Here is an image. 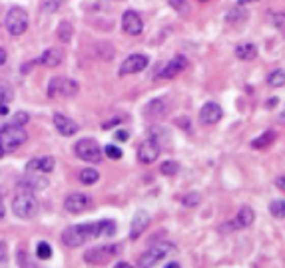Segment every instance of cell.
Here are the masks:
<instances>
[{"label":"cell","instance_id":"obj_48","mask_svg":"<svg viewBox=\"0 0 285 268\" xmlns=\"http://www.w3.org/2000/svg\"><path fill=\"white\" fill-rule=\"evenodd\" d=\"M249 2H255V0H238V6H245V4H249Z\"/></svg>","mask_w":285,"mask_h":268},{"label":"cell","instance_id":"obj_17","mask_svg":"<svg viewBox=\"0 0 285 268\" xmlns=\"http://www.w3.org/2000/svg\"><path fill=\"white\" fill-rule=\"evenodd\" d=\"M56 167L54 157H36L32 161H28L26 165V173H42V175H50Z\"/></svg>","mask_w":285,"mask_h":268},{"label":"cell","instance_id":"obj_39","mask_svg":"<svg viewBox=\"0 0 285 268\" xmlns=\"http://www.w3.org/2000/svg\"><path fill=\"white\" fill-rule=\"evenodd\" d=\"M273 26L279 30V32H285V12H279L273 16Z\"/></svg>","mask_w":285,"mask_h":268},{"label":"cell","instance_id":"obj_25","mask_svg":"<svg viewBox=\"0 0 285 268\" xmlns=\"http://www.w3.org/2000/svg\"><path fill=\"white\" fill-rule=\"evenodd\" d=\"M245 18H247V12L243 10V6H236V8L227 10V14H225V22H230V24L243 22Z\"/></svg>","mask_w":285,"mask_h":268},{"label":"cell","instance_id":"obj_46","mask_svg":"<svg viewBox=\"0 0 285 268\" xmlns=\"http://www.w3.org/2000/svg\"><path fill=\"white\" fill-rule=\"evenodd\" d=\"M114 268H134V266H132V264H128V262H118Z\"/></svg>","mask_w":285,"mask_h":268},{"label":"cell","instance_id":"obj_8","mask_svg":"<svg viewBox=\"0 0 285 268\" xmlns=\"http://www.w3.org/2000/svg\"><path fill=\"white\" fill-rule=\"evenodd\" d=\"M80 91V86L76 80L72 78H52L48 84V97H56V95H64V97H72Z\"/></svg>","mask_w":285,"mask_h":268},{"label":"cell","instance_id":"obj_27","mask_svg":"<svg viewBox=\"0 0 285 268\" xmlns=\"http://www.w3.org/2000/svg\"><path fill=\"white\" fill-rule=\"evenodd\" d=\"M269 215L273 219H285V201L283 199H273L269 203Z\"/></svg>","mask_w":285,"mask_h":268},{"label":"cell","instance_id":"obj_47","mask_svg":"<svg viewBox=\"0 0 285 268\" xmlns=\"http://www.w3.org/2000/svg\"><path fill=\"white\" fill-rule=\"evenodd\" d=\"M164 268H182V266H180L178 262H167V264H166Z\"/></svg>","mask_w":285,"mask_h":268},{"label":"cell","instance_id":"obj_31","mask_svg":"<svg viewBox=\"0 0 285 268\" xmlns=\"http://www.w3.org/2000/svg\"><path fill=\"white\" fill-rule=\"evenodd\" d=\"M200 203H202V195L197 191H190V193H186L182 197V205L184 207H197Z\"/></svg>","mask_w":285,"mask_h":268},{"label":"cell","instance_id":"obj_50","mask_svg":"<svg viewBox=\"0 0 285 268\" xmlns=\"http://www.w3.org/2000/svg\"><path fill=\"white\" fill-rule=\"evenodd\" d=\"M281 121H283V123H285V113H283V115H281Z\"/></svg>","mask_w":285,"mask_h":268},{"label":"cell","instance_id":"obj_15","mask_svg":"<svg viewBox=\"0 0 285 268\" xmlns=\"http://www.w3.org/2000/svg\"><path fill=\"white\" fill-rule=\"evenodd\" d=\"M223 117V112H221V106L215 104V102H208L202 106L200 110V121L204 125H215L219 119Z\"/></svg>","mask_w":285,"mask_h":268},{"label":"cell","instance_id":"obj_6","mask_svg":"<svg viewBox=\"0 0 285 268\" xmlns=\"http://www.w3.org/2000/svg\"><path fill=\"white\" fill-rule=\"evenodd\" d=\"M176 246L169 245V243H162V245H154L150 246L142 256L138 258V266L140 268H152L154 264H158L162 258H166L169 252H174Z\"/></svg>","mask_w":285,"mask_h":268},{"label":"cell","instance_id":"obj_33","mask_svg":"<svg viewBox=\"0 0 285 268\" xmlns=\"http://www.w3.org/2000/svg\"><path fill=\"white\" fill-rule=\"evenodd\" d=\"M36 256H38L40 260H48V258L52 256V246L48 245L46 241L38 243V246H36Z\"/></svg>","mask_w":285,"mask_h":268},{"label":"cell","instance_id":"obj_13","mask_svg":"<svg viewBox=\"0 0 285 268\" xmlns=\"http://www.w3.org/2000/svg\"><path fill=\"white\" fill-rule=\"evenodd\" d=\"M188 58L186 56H176V58H172L169 62H167L166 66L160 70V78H164V80H172V78H178L186 68H188Z\"/></svg>","mask_w":285,"mask_h":268},{"label":"cell","instance_id":"obj_1","mask_svg":"<svg viewBox=\"0 0 285 268\" xmlns=\"http://www.w3.org/2000/svg\"><path fill=\"white\" fill-rule=\"evenodd\" d=\"M116 232V224L114 221H100V223H86V224H72L68 228H64L62 232V243L68 248H78L84 243L98 239L102 234L112 237Z\"/></svg>","mask_w":285,"mask_h":268},{"label":"cell","instance_id":"obj_10","mask_svg":"<svg viewBox=\"0 0 285 268\" xmlns=\"http://www.w3.org/2000/svg\"><path fill=\"white\" fill-rule=\"evenodd\" d=\"M64 207L72 215H80V213H84L92 207V199L86 193H70L64 201Z\"/></svg>","mask_w":285,"mask_h":268},{"label":"cell","instance_id":"obj_35","mask_svg":"<svg viewBox=\"0 0 285 268\" xmlns=\"http://www.w3.org/2000/svg\"><path fill=\"white\" fill-rule=\"evenodd\" d=\"M104 153L108 155V159H114V161L122 159V155H124V153H122V149H120L118 145H112V143L104 147Z\"/></svg>","mask_w":285,"mask_h":268},{"label":"cell","instance_id":"obj_16","mask_svg":"<svg viewBox=\"0 0 285 268\" xmlns=\"http://www.w3.org/2000/svg\"><path fill=\"white\" fill-rule=\"evenodd\" d=\"M46 185H48V179H46V175H42V173H26V175L20 179V183H18L20 191H26V193L40 191V189H44Z\"/></svg>","mask_w":285,"mask_h":268},{"label":"cell","instance_id":"obj_32","mask_svg":"<svg viewBox=\"0 0 285 268\" xmlns=\"http://www.w3.org/2000/svg\"><path fill=\"white\" fill-rule=\"evenodd\" d=\"M178 171H180V165H178L176 161H164V163L160 165V173H162V175H167V177L178 175Z\"/></svg>","mask_w":285,"mask_h":268},{"label":"cell","instance_id":"obj_36","mask_svg":"<svg viewBox=\"0 0 285 268\" xmlns=\"http://www.w3.org/2000/svg\"><path fill=\"white\" fill-rule=\"evenodd\" d=\"M28 121H30V115L26 112L14 113V117H12V125H18V127H24Z\"/></svg>","mask_w":285,"mask_h":268},{"label":"cell","instance_id":"obj_51","mask_svg":"<svg viewBox=\"0 0 285 268\" xmlns=\"http://www.w3.org/2000/svg\"><path fill=\"white\" fill-rule=\"evenodd\" d=\"M2 155H4V151H2V147H0V157H2Z\"/></svg>","mask_w":285,"mask_h":268},{"label":"cell","instance_id":"obj_22","mask_svg":"<svg viewBox=\"0 0 285 268\" xmlns=\"http://www.w3.org/2000/svg\"><path fill=\"white\" fill-rule=\"evenodd\" d=\"M236 56H238L239 60L249 62V60L258 58V46L251 44V42H247V44H239L238 48H236Z\"/></svg>","mask_w":285,"mask_h":268},{"label":"cell","instance_id":"obj_24","mask_svg":"<svg viewBox=\"0 0 285 268\" xmlns=\"http://www.w3.org/2000/svg\"><path fill=\"white\" fill-rule=\"evenodd\" d=\"M56 36H58V40L60 42H64V44H68L72 40V36H74V26L70 22H60L58 24V28H56Z\"/></svg>","mask_w":285,"mask_h":268},{"label":"cell","instance_id":"obj_29","mask_svg":"<svg viewBox=\"0 0 285 268\" xmlns=\"http://www.w3.org/2000/svg\"><path fill=\"white\" fill-rule=\"evenodd\" d=\"M12 99H14V89L6 80L0 78V104H8Z\"/></svg>","mask_w":285,"mask_h":268},{"label":"cell","instance_id":"obj_49","mask_svg":"<svg viewBox=\"0 0 285 268\" xmlns=\"http://www.w3.org/2000/svg\"><path fill=\"white\" fill-rule=\"evenodd\" d=\"M126 137H128L126 131H118V139H126Z\"/></svg>","mask_w":285,"mask_h":268},{"label":"cell","instance_id":"obj_43","mask_svg":"<svg viewBox=\"0 0 285 268\" xmlns=\"http://www.w3.org/2000/svg\"><path fill=\"white\" fill-rule=\"evenodd\" d=\"M4 219V201H2V191H0V221Z\"/></svg>","mask_w":285,"mask_h":268},{"label":"cell","instance_id":"obj_34","mask_svg":"<svg viewBox=\"0 0 285 268\" xmlns=\"http://www.w3.org/2000/svg\"><path fill=\"white\" fill-rule=\"evenodd\" d=\"M169 6H172L178 14H188V12H190L188 0H169Z\"/></svg>","mask_w":285,"mask_h":268},{"label":"cell","instance_id":"obj_12","mask_svg":"<svg viewBox=\"0 0 285 268\" xmlns=\"http://www.w3.org/2000/svg\"><path fill=\"white\" fill-rule=\"evenodd\" d=\"M122 28L130 36H140L144 30V22L140 18V14L136 10H126L124 16H122Z\"/></svg>","mask_w":285,"mask_h":268},{"label":"cell","instance_id":"obj_3","mask_svg":"<svg viewBox=\"0 0 285 268\" xmlns=\"http://www.w3.org/2000/svg\"><path fill=\"white\" fill-rule=\"evenodd\" d=\"M38 209H40V203L32 193L22 191L12 199V213L18 219H34L38 215Z\"/></svg>","mask_w":285,"mask_h":268},{"label":"cell","instance_id":"obj_4","mask_svg":"<svg viewBox=\"0 0 285 268\" xmlns=\"http://www.w3.org/2000/svg\"><path fill=\"white\" fill-rule=\"evenodd\" d=\"M4 28L10 36H22L28 30V12L20 6L10 8L6 12V18H4Z\"/></svg>","mask_w":285,"mask_h":268},{"label":"cell","instance_id":"obj_52","mask_svg":"<svg viewBox=\"0 0 285 268\" xmlns=\"http://www.w3.org/2000/svg\"><path fill=\"white\" fill-rule=\"evenodd\" d=\"M200 2H208V0H200Z\"/></svg>","mask_w":285,"mask_h":268},{"label":"cell","instance_id":"obj_19","mask_svg":"<svg viewBox=\"0 0 285 268\" xmlns=\"http://www.w3.org/2000/svg\"><path fill=\"white\" fill-rule=\"evenodd\" d=\"M62 60H64V50L62 48H48L42 52L38 62L46 68H56L62 64Z\"/></svg>","mask_w":285,"mask_h":268},{"label":"cell","instance_id":"obj_7","mask_svg":"<svg viewBox=\"0 0 285 268\" xmlns=\"http://www.w3.org/2000/svg\"><path fill=\"white\" fill-rule=\"evenodd\" d=\"M74 153L80 157L82 161H88V163H100L102 161V149H100L98 141L92 139V137L80 139L74 145Z\"/></svg>","mask_w":285,"mask_h":268},{"label":"cell","instance_id":"obj_21","mask_svg":"<svg viewBox=\"0 0 285 268\" xmlns=\"http://www.w3.org/2000/svg\"><path fill=\"white\" fill-rule=\"evenodd\" d=\"M255 221V213H253V209L251 207H247V205H243L241 209L238 211V217H236V221H234V226L236 228H247V226H251Z\"/></svg>","mask_w":285,"mask_h":268},{"label":"cell","instance_id":"obj_45","mask_svg":"<svg viewBox=\"0 0 285 268\" xmlns=\"http://www.w3.org/2000/svg\"><path fill=\"white\" fill-rule=\"evenodd\" d=\"M0 115H8V104H0Z\"/></svg>","mask_w":285,"mask_h":268},{"label":"cell","instance_id":"obj_2","mask_svg":"<svg viewBox=\"0 0 285 268\" xmlns=\"http://www.w3.org/2000/svg\"><path fill=\"white\" fill-rule=\"evenodd\" d=\"M28 139V133L24 131V127L18 125H2L0 127V147L4 153H14L18 147H22Z\"/></svg>","mask_w":285,"mask_h":268},{"label":"cell","instance_id":"obj_44","mask_svg":"<svg viewBox=\"0 0 285 268\" xmlns=\"http://www.w3.org/2000/svg\"><path fill=\"white\" fill-rule=\"evenodd\" d=\"M277 102H279V99H277V97H273V99H267V104H265V106H267V108H275V106H277Z\"/></svg>","mask_w":285,"mask_h":268},{"label":"cell","instance_id":"obj_41","mask_svg":"<svg viewBox=\"0 0 285 268\" xmlns=\"http://www.w3.org/2000/svg\"><path fill=\"white\" fill-rule=\"evenodd\" d=\"M120 121H122V119H120V117H116V119H112V121H106V123H104V125H102V129H112V127H114V125H118Z\"/></svg>","mask_w":285,"mask_h":268},{"label":"cell","instance_id":"obj_5","mask_svg":"<svg viewBox=\"0 0 285 268\" xmlns=\"http://www.w3.org/2000/svg\"><path fill=\"white\" fill-rule=\"evenodd\" d=\"M120 252L118 245H102V246H94L90 250H86L84 254V260L90 264V266H104L108 264L116 254Z\"/></svg>","mask_w":285,"mask_h":268},{"label":"cell","instance_id":"obj_28","mask_svg":"<svg viewBox=\"0 0 285 268\" xmlns=\"http://www.w3.org/2000/svg\"><path fill=\"white\" fill-rule=\"evenodd\" d=\"M267 86L271 88H283L285 86V70H275L267 76Z\"/></svg>","mask_w":285,"mask_h":268},{"label":"cell","instance_id":"obj_37","mask_svg":"<svg viewBox=\"0 0 285 268\" xmlns=\"http://www.w3.org/2000/svg\"><path fill=\"white\" fill-rule=\"evenodd\" d=\"M0 268H8V246L0 241Z\"/></svg>","mask_w":285,"mask_h":268},{"label":"cell","instance_id":"obj_30","mask_svg":"<svg viewBox=\"0 0 285 268\" xmlns=\"http://www.w3.org/2000/svg\"><path fill=\"white\" fill-rule=\"evenodd\" d=\"M98 179H100V173L96 171V169H82V173H80V183L82 185H94L98 183Z\"/></svg>","mask_w":285,"mask_h":268},{"label":"cell","instance_id":"obj_9","mask_svg":"<svg viewBox=\"0 0 285 268\" xmlns=\"http://www.w3.org/2000/svg\"><path fill=\"white\" fill-rule=\"evenodd\" d=\"M150 66V58L146 54H132L128 56L122 66H120V76H132V74H140L146 68Z\"/></svg>","mask_w":285,"mask_h":268},{"label":"cell","instance_id":"obj_42","mask_svg":"<svg viewBox=\"0 0 285 268\" xmlns=\"http://www.w3.org/2000/svg\"><path fill=\"white\" fill-rule=\"evenodd\" d=\"M6 58H8V54H6V50L0 46V66H4V64H6Z\"/></svg>","mask_w":285,"mask_h":268},{"label":"cell","instance_id":"obj_14","mask_svg":"<svg viewBox=\"0 0 285 268\" xmlns=\"http://www.w3.org/2000/svg\"><path fill=\"white\" fill-rule=\"evenodd\" d=\"M54 127H56L58 133L64 135V137H72V135H76L80 131V125L72 117L64 115V113H54Z\"/></svg>","mask_w":285,"mask_h":268},{"label":"cell","instance_id":"obj_18","mask_svg":"<svg viewBox=\"0 0 285 268\" xmlns=\"http://www.w3.org/2000/svg\"><path fill=\"white\" fill-rule=\"evenodd\" d=\"M148 224H150V215L146 211H136V215H134V219L130 223V239L132 241L140 239L144 232H146Z\"/></svg>","mask_w":285,"mask_h":268},{"label":"cell","instance_id":"obj_23","mask_svg":"<svg viewBox=\"0 0 285 268\" xmlns=\"http://www.w3.org/2000/svg\"><path fill=\"white\" fill-rule=\"evenodd\" d=\"M273 141H275V131H273V129H267V131H263L260 137L251 139V147H253V149H265V147L271 145Z\"/></svg>","mask_w":285,"mask_h":268},{"label":"cell","instance_id":"obj_11","mask_svg":"<svg viewBox=\"0 0 285 268\" xmlns=\"http://www.w3.org/2000/svg\"><path fill=\"white\" fill-rule=\"evenodd\" d=\"M160 151H162V147L154 139L148 137V139H144L142 143H140V147H138V159H140V163L150 165V163H154L160 157Z\"/></svg>","mask_w":285,"mask_h":268},{"label":"cell","instance_id":"obj_20","mask_svg":"<svg viewBox=\"0 0 285 268\" xmlns=\"http://www.w3.org/2000/svg\"><path fill=\"white\" fill-rule=\"evenodd\" d=\"M144 113H146L148 119H160V117H164L166 115V102L160 99V97L148 102L146 108H144Z\"/></svg>","mask_w":285,"mask_h":268},{"label":"cell","instance_id":"obj_38","mask_svg":"<svg viewBox=\"0 0 285 268\" xmlns=\"http://www.w3.org/2000/svg\"><path fill=\"white\" fill-rule=\"evenodd\" d=\"M62 2H64V0H44V4H42V12H54Z\"/></svg>","mask_w":285,"mask_h":268},{"label":"cell","instance_id":"obj_40","mask_svg":"<svg viewBox=\"0 0 285 268\" xmlns=\"http://www.w3.org/2000/svg\"><path fill=\"white\" fill-rule=\"evenodd\" d=\"M273 183H275V187H277L279 191H283V193H285V175H279V177H275V181H273Z\"/></svg>","mask_w":285,"mask_h":268},{"label":"cell","instance_id":"obj_26","mask_svg":"<svg viewBox=\"0 0 285 268\" xmlns=\"http://www.w3.org/2000/svg\"><path fill=\"white\" fill-rule=\"evenodd\" d=\"M150 139H154L158 145H162V143H167L169 141V133H167L164 127H158V125H154V127H150V133H148Z\"/></svg>","mask_w":285,"mask_h":268}]
</instances>
